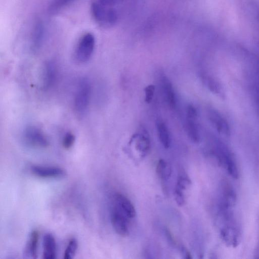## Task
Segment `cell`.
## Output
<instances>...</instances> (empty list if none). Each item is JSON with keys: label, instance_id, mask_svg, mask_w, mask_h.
Returning a JSON list of instances; mask_svg holds the SVG:
<instances>
[{"label": "cell", "instance_id": "6da1fadb", "mask_svg": "<svg viewBox=\"0 0 259 259\" xmlns=\"http://www.w3.org/2000/svg\"><path fill=\"white\" fill-rule=\"evenodd\" d=\"M91 12L96 23L104 28L112 27L118 20L117 12L114 8L102 5L97 1L92 3Z\"/></svg>", "mask_w": 259, "mask_h": 259}, {"label": "cell", "instance_id": "7a4b0ae2", "mask_svg": "<svg viewBox=\"0 0 259 259\" xmlns=\"http://www.w3.org/2000/svg\"><path fill=\"white\" fill-rule=\"evenodd\" d=\"M91 95V85L87 78H81L75 92L74 107L78 115L84 114L88 109Z\"/></svg>", "mask_w": 259, "mask_h": 259}, {"label": "cell", "instance_id": "3957f363", "mask_svg": "<svg viewBox=\"0 0 259 259\" xmlns=\"http://www.w3.org/2000/svg\"><path fill=\"white\" fill-rule=\"evenodd\" d=\"M95 46L94 35L88 32L79 40L75 52L76 59L80 63H85L91 58Z\"/></svg>", "mask_w": 259, "mask_h": 259}, {"label": "cell", "instance_id": "277c9868", "mask_svg": "<svg viewBox=\"0 0 259 259\" xmlns=\"http://www.w3.org/2000/svg\"><path fill=\"white\" fill-rule=\"evenodd\" d=\"M23 139L27 144L33 147L45 148L49 145V141L43 132L34 126L25 128Z\"/></svg>", "mask_w": 259, "mask_h": 259}, {"label": "cell", "instance_id": "5b68a950", "mask_svg": "<svg viewBox=\"0 0 259 259\" xmlns=\"http://www.w3.org/2000/svg\"><path fill=\"white\" fill-rule=\"evenodd\" d=\"M215 152L219 161L225 169L230 176L237 178L238 175V167L229 150L223 145H219L216 148Z\"/></svg>", "mask_w": 259, "mask_h": 259}, {"label": "cell", "instance_id": "8992f818", "mask_svg": "<svg viewBox=\"0 0 259 259\" xmlns=\"http://www.w3.org/2000/svg\"><path fill=\"white\" fill-rule=\"evenodd\" d=\"M110 218L112 226L117 234L122 237H126L129 234V219L113 203L111 210Z\"/></svg>", "mask_w": 259, "mask_h": 259}, {"label": "cell", "instance_id": "52a82bcc", "mask_svg": "<svg viewBox=\"0 0 259 259\" xmlns=\"http://www.w3.org/2000/svg\"><path fill=\"white\" fill-rule=\"evenodd\" d=\"M30 171L34 176L43 178H62L67 174L64 169L55 166L32 165Z\"/></svg>", "mask_w": 259, "mask_h": 259}, {"label": "cell", "instance_id": "ba28073f", "mask_svg": "<svg viewBox=\"0 0 259 259\" xmlns=\"http://www.w3.org/2000/svg\"><path fill=\"white\" fill-rule=\"evenodd\" d=\"M113 203L117 206L128 219L136 215V209L131 201L124 195L116 193L113 196Z\"/></svg>", "mask_w": 259, "mask_h": 259}, {"label": "cell", "instance_id": "9c48e42d", "mask_svg": "<svg viewBox=\"0 0 259 259\" xmlns=\"http://www.w3.org/2000/svg\"><path fill=\"white\" fill-rule=\"evenodd\" d=\"M42 76V88L48 90L55 83L57 76V69L55 63L48 61L45 63Z\"/></svg>", "mask_w": 259, "mask_h": 259}, {"label": "cell", "instance_id": "30bf717a", "mask_svg": "<svg viewBox=\"0 0 259 259\" xmlns=\"http://www.w3.org/2000/svg\"><path fill=\"white\" fill-rule=\"evenodd\" d=\"M208 112L209 120L215 128L221 134L229 135L230 127L226 119L214 109H210Z\"/></svg>", "mask_w": 259, "mask_h": 259}, {"label": "cell", "instance_id": "8fae6325", "mask_svg": "<svg viewBox=\"0 0 259 259\" xmlns=\"http://www.w3.org/2000/svg\"><path fill=\"white\" fill-rule=\"evenodd\" d=\"M39 234L37 230H34L29 234L23 251L25 258H36L37 257V246Z\"/></svg>", "mask_w": 259, "mask_h": 259}, {"label": "cell", "instance_id": "7c38bea8", "mask_svg": "<svg viewBox=\"0 0 259 259\" xmlns=\"http://www.w3.org/2000/svg\"><path fill=\"white\" fill-rule=\"evenodd\" d=\"M42 257L44 259H54L56 255V243L54 236L51 233L46 234L42 241Z\"/></svg>", "mask_w": 259, "mask_h": 259}, {"label": "cell", "instance_id": "4fadbf2b", "mask_svg": "<svg viewBox=\"0 0 259 259\" xmlns=\"http://www.w3.org/2000/svg\"><path fill=\"white\" fill-rule=\"evenodd\" d=\"M44 38V26L41 21L37 20L34 23L32 38L31 49L37 51L41 47Z\"/></svg>", "mask_w": 259, "mask_h": 259}, {"label": "cell", "instance_id": "5bb4252c", "mask_svg": "<svg viewBox=\"0 0 259 259\" xmlns=\"http://www.w3.org/2000/svg\"><path fill=\"white\" fill-rule=\"evenodd\" d=\"M162 90L167 103L171 108H175L176 105L175 93L169 79L165 76L161 78Z\"/></svg>", "mask_w": 259, "mask_h": 259}, {"label": "cell", "instance_id": "9a60e30c", "mask_svg": "<svg viewBox=\"0 0 259 259\" xmlns=\"http://www.w3.org/2000/svg\"><path fill=\"white\" fill-rule=\"evenodd\" d=\"M156 128L159 141L164 148L167 149L170 145V137L165 123L161 120L156 122Z\"/></svg>", "mask_w": 259, "mask_h": 259}, {"label": "cell", "instance_id": "2e32d148", "mask_svg": "<svg viewBox=\"0 0 259 259\" xmlns=\"http://www.w3.org/2000/svg\"><path fill=\"white\" fill-rule=\"evenodd\" d=\"M196 119L186 118V128L189 139L194 143H197L200 140V134L196 123Z\"/></svg>", "mask_w": 259, "mask_h": 259}, {"label": "cell", "instance_id": "e0dca14e", "mask_svg": "<svg viewBox=\"0 0 259 259\" xmlns=\"http://www.w3.org/2000/svg\"><path fill=\"white\" fill-rule=\"evenodd\" d=\"M156 173L159 178L163 181H166L171 176V169L164 160L159 159L156 168Z\"/></svg>", "mask_w": 259, "mask_h": 259}, {"label": "cell", "instance_id": "ac0fdd59", "mask_svg": "<svg viewBox=\"0 0 259 259\" xmlns=\"http://www.w3.org/2000/svg\"><path fill=\"white\" fill-rule=\"evenodd\" d=\"M135 138L137 140L136 146L137 149L143 155L146 154L150 149V142L149 138L145 134L137 135Z\"/></svg>", "mask_w": 259, "mask_h": 259}, {"label": "cell", "instance_id": "d6986e66", "mask_svg": "<svg viewBox=\"0 0 259 259\" xmlns=\"http://www.w3.org/2000/svg\"><path fill=\"white\" fill-rule=\"evenodd\" d=\"M78 247L77 241L75 238H72L68 243L64 253V259H71L74 257Z\"/></svg>", "mask_w": 259, "mask_h": 259}, {"label": "cell", "instance_id": "ffe728a7", "mask_svg": "<svg viewBox=\"0 0 259 259\" xmlns=\"http://www.w3.org/2000/svg\"><path fill=\"white\" fill-rule=\"evenodd\" d=\"M75 140V136L70 132L67 133L64 136L62 140L63 147L68 149L70 148L74 143Z\"/></svg>", "mask_w": 259, "mask_h": 259}, {"label": "cell", "instance_id": "44dd1931", "mask_svg": "<svg viewBox=\"0 0 259 259\" xmlns=\"http://www.w3.org/2000/svg\"><path fill=\"white\" fill-rule=\"evenodd\" d=\"M72 1V0H56L51 5L50 8V11L52 13H56Z\"/></svg>", "mask_w": 259, "mask_h": 259}, {"label": "cell", "instance_id": "7402d4cb", "mask_svg": "<svg viewBox=\"0 0 259 259\" xmlns=\"http://www.w3.org/2000/svg\"><path fill=\"white\" fill-rule=\"evenodd\" d=\"M174 197L176 202L179 206H182L184 204L185 198L183 190L176 187L174 192Z\"/></svg>", "mask_w": 259, "mask_h": 259}, {"label": "cell", "instance_id": "603a6c76", "mask_svg": "<svg viewBox=\"0 0 259 259\" xmlns=\"http://www.w3.org/2000/svg\"><path fill=\"white\" fill-rule=\"evenodd\" d=\"M155 92V86L153 84L147 85L145 89V101L147 103H150L153 98Z\"/></svg>", "mask_w": 259, "mask_h": 259}, {"label": "cell", "instance_id": "cb8c5ba5", "mask_svg": "<svg viewBox=\"0 0 259 259\" xmlns=\"http://www.w3.org/2000/svg\"><path fill=\"white\" fill-rule=\"evenodd\" d=\"M187 118L196 119L197 113L195 108L192 105H189L186 110Z\"/></svg>", "mask_w": 259, "mask_h": 259}, {"label": "cell", "instance_id": "d4e9b609", "mask_svg": "<svg viewBox=\"0 0 259 259\" xmlns=\"http://www.w3.org/2000/svg\"><path fill=\"white\" fill-rule=\"evenodd\" d=\"M122 0H97L100 3L105 6L114 8L113 7Z\"/></svg>", "mask_w": 259, "mask_h": 259}]
</instances>
